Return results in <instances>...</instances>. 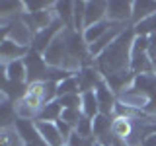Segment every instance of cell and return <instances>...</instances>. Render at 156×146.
I'll return each mask as SVG.
<instances>
[{"label": "cell", "mask_w": 156, "mask_h": 146, "mask_svg": "<svg viewBox=\"0 0 156 146\" xmlns=\"http://www.w3.org/2000/svg\"><path fill=\"white\" fill-rule=\"evenodd\" d=\"M135 35L136 33H135L133 26H129L100 57L96 58V68L101 72L104 78L111 76V74H117V72L129 70V66H131V49H133Z\"/></svg>", "instance_id": "obj_1"}, {"label": "cell", "mask_w": 156, "mask_h": 146, "mask_svg": "<svg viewBox=\"0 0 156 146\" xmlns=\"http://www.w3.org/2000/svg\"><path fill=\"white\" fill-rule=\"evenodd\" d=\"M2 39H10V41L18 43V45H22V47L31 49L35 33H33L31 29L27 27V23L20 18V19H16V22H12V23L2 26Z\"/></svg>", "instance_id": "obj_2"}, {"label": "cell", "mask_w": 156, "mask_h": 146, "mask_svg": "<svg viewBox=\"0 0 156 146\" xmlns=\"http://www.w3.org/2000/svg\"><path fill=\"white\" fill-rule=\"evenodd\" d=\"M47 66L51 68H62L66 62V37H65V29L55 37V41L49 45V49L43 53Z\"/></svg>", "instance_id": "obj_3"}, {"label": "cell", "mask_w": 156, "mask_h": 146, "mask_svg": "<svg viewBox=\"0 0 156 146\" xmlns=\"http://www.w3.org/2000/svg\"><path fill=\"white\" fill-rule=\"evenodd\" d=\"M27 66V84H33V82H45V74H47V62L43 55H39L35 51H29L27 57L23 58Z\"/></svg>", "instance_id": "obj_4"}, {"label": "cell", "mask_w": 156, "mask_h": 146, "mask_svg": "<svg viewBox=\"0 0 156 146\" xmlns=\"http://www.w3.org/2000/svg\"><path fill=\"white\" fill-rule=\"evenodd\" d=\"M107 22L121 26L133 23V2H121V0L107 2Z\"/></svg>", "instance_id": "obj_5"}, {"label": "cell", "mask_w": 156, "mask_h": 146, "mask_svg": "<svg viewBox=\"0 0 156 146\" xmlns=\"http://www.w3.org/2000/svg\"><path fill=\"white\" fill-rule=\"evenodd\" d=\"M94 92L98 97V105H100V113L107 115V117H113L115 107H117V96L113 94V90L105 84V80H101Z\"/></svg>", "instance_id": "obj_6"}, {"label": "cell", "mask_w": 156, "mask_h": 146, "mask_svg": "<svg viewBox=\"0 0 156 146\" xmlns=\"http://www.w3.org/2000/svg\"><path fill=\"white\" fill-rule=\"evenodd\" d=\"M35 129L39 136H41V140L45 142L47 146H65L66 140L65 136L61 134V130H58L57 123H53V121H35Z\"/></svg>", "instance_id": "obj_7"}, {"label": "cell", "mask_w": 156, "mask_h": 146, "mask_svg": "<svg viewBox=\"0 0 156 146\" xmlns=\"http://www.w3.org/2000/svg\"><path fill=\"white\" fill-rule=\"evenodd\" d=\"M117 101H119V103H123L125 107H129V109L144 111L146 105H148V101H150V97L146 96L143 90H139V88L131 86L129 90L121 92V94L117 96Z\"/></svg>", "instance_id": "obj_8"}, {"label": "cell", "mask_w": 156, "mask_h": 146, "mask_svg": "<svg viewBox=\"0 0 156 146\" xmlns=\"http://www.w3.org/2000/svg\"><path fill=\"white\" fill-rule=\"evenodd\" d=\"M62 29H65L62 22H58V19H57L53 26H49L47 29H43V31L35 33V39H33L31 51H35V53H39V55H43V53H45L47 49H49V45L55 41V37L62 31Z\"/></svg>", "instance_id": "obj_9"}, {"label": "cell", "mask_w": 156, "mask_h": 146, "mask_svg": "<svg viewBox=\"0 0 156 146\" xmlns=\"http://www.w3.org/2000/svg\"><path fill=\"white\" fill-rule=\"evenodd\" d=\"M74 76L78 80V86H80V94H84V92H94L98 88V84L104 80L101 72L98 70L96 66H84V68H80Z\"/></svg>", "instance_id": "obj_10"}, {"label": "cell", "mask_w": 156, "mask_h": 146, "mask_svg": "<svg viewBox=\"0 0 156 146\" xmlns=\"http://www.w3.org/2000/svg\"><path fill=\"white\" fill-rule=\"evenodd\" d=\"M29 51L31 49L22 47L18 43L10 41V39H2V43H0V58H2V64H10L14 61H22V58L27 57Z\"/></svg>", "instance_id": "obj_11"}, {"label": "cell", "mask_w": 156, "mask_h": 146, "mask_svg": "<svg viewBox=\"0 0 156 146\" xmlns=\"http://www.w3.org/2000/svg\"><path fill=\"white\" fill-rule=\"evenodd\" d=\"M135 78L136 74L133 70H123V72H117V74H111V76H105L104 80H105V84L113 90V94L115 96H119L121 92H125V90H129L131 86L135 84Z\"/></svg>", "instance_id": "obj_12"}, {"label": "cell", "mask_w": 156, "mask_h": 146, "mask_svg": "<svg viewBox=\"0 0 156 146\" xmlns=\"http://www.w3.org/2000/svg\"><path fill=\"white\" fill-rule=\"evenodd\" d=\"M2 70H4V80L8 82H16V84L27 82V66L23 62V58L22 61H14L10 64H2Z\"/></svg>", "instance_id": "obj_13"}, {"label": "cell", "mask_w": 156, "mask_h": 146, "mask_svg": "<svg viewBox=\"0 0 156 146\" xmlns=\"http://www.w3.org/2000/svg\"><path fill=\"white\" fill-rule=\"evenodd\" d=\"M107 19V2H86V27Z\"/></svg>", "instance_id": "obj_14"}, {"label": "cell", "mask_w": 156, "mask_h": 146, "mask_svg": "<svg viewBox=\"0 0 156 146\" xmlns=\"http://www.w3.org/2000/svg\"><path fill=\"white\" fill-rule=\"evenodd\" d=\"M55 14L65 29H74V2H55Z\"/></svg>", "instance_id": "obj_15"}, {"label": "cell", "mask_w": 156, "mask_h": 146, "mask_svg": "<svg viewBox=\"0 0 156 146\" xmlns=\"http://www.w3.org/2000/svg\"><path fill=\"white\" fill-rule=\"evenodd\" d=\"M111 26H113L111 22L104 19V22H100V23H94V26L86 27V29H84V33H82V35H84V41L88 43V45H94L98 39H100V37H104L105 33L109 31Z\"/></svg>", "instance_id": "obj_16"}, {"label": "cell", "mask_w": 156, "mask_h": 146, "mask_svg": "<svg viewBox=\"0 0 156 146\" xmlns=\"http://www.w3.org/2000/svg\"><path fill=\"white\" fill-rule=\"evenodd\" d=\"M133 119H129V117H113V125H111V133L113 136L117 138H129L131 134H133Z\"/></svg>", "instance_id": "obj_17"}, {"label": "cell", "mask_w": 156, "mask_h": 146, "mask_svg": "<svg viewBox=\"0 0 156 146\" xmlns=\"http://www.w3.org/2000/svg\"><path fill=\"white\" fill-rule=\"evenodd\" d=\"M129 68L135 72L136 76L152 74V61H150L148 53H143V55H131V66Z\"/></svg>", "instance_id": "obj_18"}, {"label": "cell", "mask_w": 156, "mask_h": 146, "mask_svg": "<svg viewBox=\"0 0 156 146\" xmlns=\"http://www.w3.org/2000/svg\"><path fill=\"white\" fill-rule=\"evenodd\" d=\"M82 115L90 117V119H94V117L100 115V105H98V97H96V92H84L82 94Z\"/></svg>", "instance_id": "obj_19"}, {"label": "cell", "mask_w": 156, "mask_h": 146, "mask_svg": "<svg viewBox=\"0 0 156 146\" xmlns=\"http://www.w3.org/2000/svg\"><path fill=\"white\" fill-rule=\"evenodd\" d=\"M62 109H65V107L61 105V101L55 99V101H51V103L43 105V109L39 111L37 119L39 121H53V123H57V121L61 119V115H62Z\"/></svg>", "instance_id": "obj_20"}, {"label": "cell", "mask_w": 156, "mask_h": 146, "mask_svg": "<svg viewBox=\"0 0 156 146\" xmlns=\"http://www.w3.org/2000/svg\"><path fill=\"white\" fill-rule=\"evenodd\" d=\"M94 138H100L107 133H111V125H113V117H107V115H98L94 117Z\"/></svg>", "instance_id": "obj_21"}, {"label": "cell", "mask_w": 156, "mask_h": 146, "mask_svg": "<svg viewBox=\"0 0 156 146\" xmlns=\"http://www.w3.org/2000/svg\"><path fill=\"white\" fill-rule=\"evenodd\" d=\"M133 29H135L136 35H146V37L154 35L156 33V14L148 16L146 19H143V22H139V23H135Z\"/></svg>", "instance_id": "obj_22"}, {"label": "cell", "mask_w": 156, "mask_h": 146, "mask_svg": "<svg viewBox=\"0 0 156 146\" xmlns=\"http://www.w3.org/2000/svg\"><path fill=\"white\" fill-rule=\"evenodd\" d=\"M86 29V2H74V31L84 33Z\"/></svg>", "instance_id": "obj_23"}, {"label": "cell", "mask_w": 156, "mask_h": 146, "mask_svg": "<svg viewBox=\"0 0 156 146\" xmlns=\"http://www.w3.org/2000/svg\"><path fill=\"white\" fill-rule=\"evenodd\" d=\"M57 88H58V97L70 96V94H80V86H78L76 76H70L66 80H62L61 84H57Z\"/></svg>", "instance_id": "obj_24"}, {"label": "cell", "mask_w": 156, "mask_h": 146, "mask_svg": "<svg viewBox=\"0 0 156 146\" xmlns=\"http://www.w3.org/2000/svg\"><path fill=\"white\" fill-rule=\"evenodd\" d=\"M23 6H26L27 14H35V12H43V10L55 8V2H47V0H31V2H29V0H26Z\"/></svg>", "instance_id": "obj_25"}, {"label": "cell", "mask_w": 156, "mask_h": 146, "mask_svg": "<svg viewBox=\"0 0 156 146\" xmlns=\"http://www.w3.org/2000/svg\"><path fill=\"white\" fill-rule=\"evenodd\" d=\"M66 146H96V138L94 136H82L74 130V133L68 136Z\"/></svg>", "instance_id": "obj_26"}, {"label": "cell", "mask_w": 156, "mask_h": 146, "mask_svg": "<svg viewBox=\"0 0 156 146\" xmlns=\"http://www.w3.org/2000/svg\"><path fill=\"white\" fill-rule=\"evenodd\" d=\"M74 130H76L78 134H82V136H94V121H92L90 117L82 115L80 121L76 123V129Z\"/></svg>", "instance_id": "obj_27"}, {"label": "cell", "mask_w": 156, "mask_h": 146, "mask_svg": "<svg viewBox=\"0 0 156 146\" xmlns=\"http://www.w3.org/2000/svg\"><path fill=\"white\" fill-rule=\"evenodd\" d=\"M80 117H82V109H78V107H66V109H62L61 119L76 129V123L80 121Z\"/></svg>", "instance_id": "obj_28"}, {"label": "cell", "mask_w": 156, "mask_h": 146, "mask_svg": "<svg viewBox=\"0 0 156 146\" xmlns=\"http://www.w3.org/2000/svg\"><path fill=\"white\" fill-rule=\"evenodd\" d=\"M148 45H150V39L146 35H135L131 55H143V53H148Z\"/></svg>", "instance_id": "obj_29"}, {"label": "cell", "mask_w": 156, "mask_h": 146, "mask_svg": "<svg viewBox=\"0 0 156 146\" xmlns=\"http://www.w3.org/2000/svg\"><path fill=\"white\" fill-rule=\"evenodd\" d=\"M58 101H61V105L65 107H78L80 109V105H82V94H70V96H62V97H58Z\"/></svg>", "instance_id": "obj_30"}, {"label": "cell", "mask_w": 156, "mask_h": 146, "mask_svg": "<svg viewBox=\"0 0 156 146\" xmlns=\"http://www.w3.org/2000/svg\"><path fill=\"white\" fill-rule=\"evenodd\" d=\"M143 146H156V130H150V133L144 136Z\"/></svg>", "instance_id": "obj_31"}, {"label": "cell", "mask_w": 156, "mask_h": 146, "mask_svg": "<svg viewBox=\"0 0 156 146\" xmlns=\"http://www.w3.org/2000/svg\"><path fill=\"white\" fill-rule=\"evenodd\" d=\"M150 45H148V57H150V61L152 58H156V33L154 35H150Z\"/></svg>", "instance_id": "obj_32"}, {"label": "cell", "mask_w": 156, "mask_h": 146, "mask_svg": "<svg viewBox=\"0 0 156 146\" xmlns=\"http://www.w3.org/2000/svg\"><path fill=\"white\" fill-rule=\"evenodd\" d=\"M111 146H129V142H127L125 138H117V136H115V138H113V144H111Z\"/></svg>", "instance_id": "obj_33"}, {"label": "cell", "mask_w": 156, "mask_h": 146, "mask_svg": "<svg viewBox=\"0 0 156 146\" xmlns=\"http://www.w3.org/2000/svg\"><path fill=\"white\" fill-rule=\"evenodd\" d=\"M152 74L156 76V58H152Z\"/></svg>", "instance_id": "obj_34"}, {"label": "cell", "mask_w": 156, "mask_h": 146, "mask_svg": "<svg viewBox=\"0 0 156 146\" xmlns=\"http://www.w3.org/2000/svg\"><path fill=\"white\" fill-rule=\"evenodd\" d=\"M150 130H156V123H154L152 127H150Z\"/></svg>", "instance_id": "obj_35"}, {"label": "cell", "mask_w": 156, "mask_h": 146, "mask_svg": "<svg viewBox=\"0 0 156 146\" xmlns=\"http://www.w3.org/2000/svg\"><path fill=\"white\" fill-rule=\"evenodd\" d=\"M65 146H66V144H65Z\"/></svg>", "instance_id": "obj_36"}, {"label": "cell", "mask_w": 156, "mask_h": 146, "mask_svg": "<svg viewBox=\"0 0 156 146\" xmlns=\"http://www.w3.org/2000/svg\"><path fill=\"white\" fill-rule=\"evenodd\" d=\"M96 146H98V144H96Z\"/></svg>", "instance_id": "obj_37"}]
</instances>
